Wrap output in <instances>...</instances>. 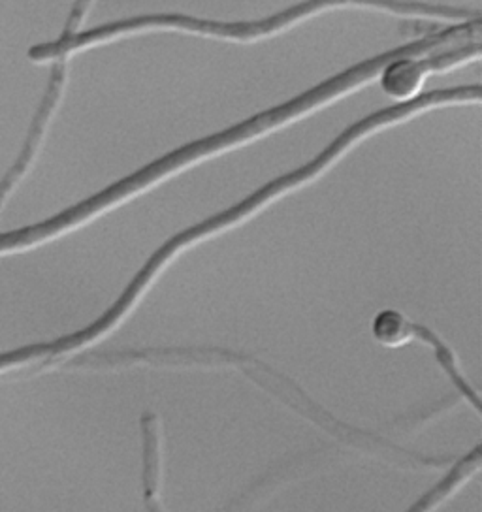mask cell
Returning a JSON list of instances; mask_svg holds the SVG:
<instances>
[{
	"label": "cell",
	"mask_w": 482,
	"mask_h": 512,
	"mask_svg": "<svg viewBox=\"0 0 482 512\" xmlns=\"http://www.w3.org/2000/svg\"><path fill=\"white\" fill-rule=\"evenodd\" d=\"M349 4L381 8V10L403 14V16L445 17V19L452 17V19H467V21L481 16L479 10L471 12L464 8L435 6V4H426V2H402V0H304L279 14L262 17L258 21H230V23L181 16V14H155V16L129 17V19H121V21L104 23V25H98L89 31L61 34L59 38H55L51 42L36 44L29 49V59L34 63H46V61L55 63L59 59H68V55H72L74 51L91 48L95 44L112 40L117 36H125L132 32L151 31V29H177V31L198 32V34L232 38V40H253V38L281 32L292 23H296L304 17L313 16L324 8L349 6Z\"/></svg>",
	"instance_id": "1"
},
{
	"label": "cell",
	"mask_w": 482,
	"mask_h": 512,
	"mask_svg": "<svg viewBox=\"0 0 482 512\" xmlns=\"http://www.w3.org/2000/svg\"><path fill=\"white\" fill-rule=\"evenodd\" d=\"M381 66H383V61L379 57H373V59L364 61V63L354 64L349 70L341 72V74L330 78V80L322 81L317 87L306 91L304 95L296 96V98H292V100L281 104V106H275L272 110L258 113L255 117H251L247 121H241L240 125L226 128V130L219 132V134L206 136V138H202L198 142L185 145V147H179L176 151H172L170 155H166V157H162V159L153 162V164H147L142 170L134 172L132 176L113 183L108 189L95 194L93 198L83 200V202H80L81 208H83L87 217H93L98 211L110 208L112 204L127 198L130 194H134V192L142 191L147 185L159 181L161 177L172 174L174 170H179V168L191 164L193 160L202 159V157L211 155L215 151H221L223 147L238 144L241 140L253 138V136H257L260 132H266L268 128L281 125L287 119H292V117H296L300 113L315 108L317 104H324L326 100L345 93L347 89L356 87L358 83L371 80L381 70Z\"/></svg>",
	"instance_id": "2"
}]
</instances>
